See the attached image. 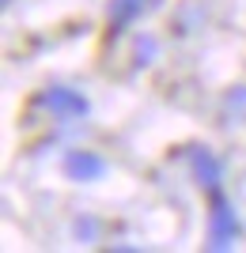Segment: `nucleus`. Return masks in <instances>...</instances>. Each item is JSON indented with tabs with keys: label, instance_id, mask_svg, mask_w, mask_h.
Here are the masks:
<instances>
[{
	"label": "nucleus",
	"instance_id": "f257e3e1",
	"mask_svg": "<svg viewBox=\"0 0 246 253\" xmlns=\"http://www.w3.org/2000/svg\"><path fill=\"white\" fill-rule=\"evenodd\" d=\"M239 242V215L227 204L224 189L208 193V246L212 250H231Z\"/></svg>",
	"mask_w": 246,
	"mask_h": 253
},
{
	"label": "nucleus",
	"instance_id": "f03ea898",
	"mask_svg": "<svg viewBox=\"0 0 246 253\" xmlns=\"http://www.w3.org/2000/svg\"><path fill=\"white\" fill-rule=\"evenodd\" d=\"M34 106L49 110V114L61 117V121H72V117H87L91 114V102H87L80 91H72V87H46L42 95L34 98Z\"/></svg>",
	"mask_w": 246,
	"mask_h": 253
},
{
	"label": "nucleus",
	"instance_id": "7ed1b4c3",
	"mask_svg": "<svg viewBox=\"0 0 246 253\" xmlns=\"http://www.w3.org/2000/svg\"><path fill=\"white\" fill-rule=\"evenodd\" d=\"M190 170H193V181L201 185V189H220V181H224V163L212 155L208 148H190Z\"/></svg>",
	"mask_w": 246,
	"mask_h": 253
},
{
	"label": "nucleus",
	"instance_id": "20e7f679",
	"mask_svg": "<svg viewBox=\"0 0 246 253\" xmlns=\"http://www.w3.org/2000/svg\"><path fill=\"white\" fill-rule=\"evenodd\" d=\"M64 174L72 181H98L102 174H106V159L98 155V151H84L76 148L64 155Z\"/></svg>",
	"mask_w": 246,
	"mask_h": 253
},
{
	"label": "nucleus",
	"instance_id": "39448f33",
	"mask_svg": "<svg viewBox=\"0 0 246 253\" xmlns=\"http://www.w3.org/2000/svg\"><path fill=\"white\" fill-rule=\"evenodd\" d=\"M159 0H114L110 4V38H118L129 23H137L144 11H151Z\"/></svg>",
	"mask_w": 246,
	"mask_h": 253
},
{
	"label": "nucleus",
	"instance_id": "423d86ee",
	"mask_svg": "<svg viewBox=\"0 0 246 253\" xmlns=\"http://www.w3.org/2000/svg\"><path fill=\"white\" fill-rule=\"evenodd\" d=\"M155 38H137V57H144V64H148V57H155Z\"/></svg>",
	"mask_w": 246,
	"mask_h": 253
}]
</instances>
